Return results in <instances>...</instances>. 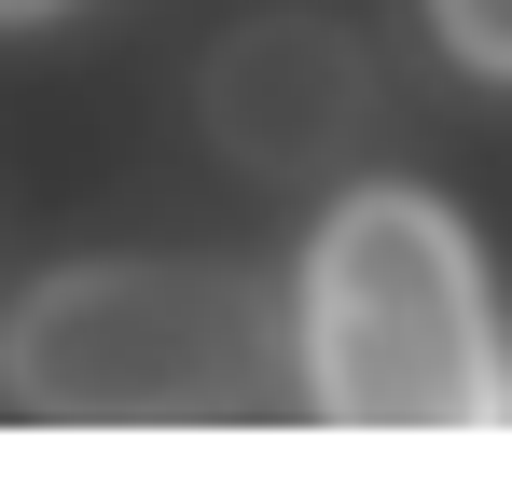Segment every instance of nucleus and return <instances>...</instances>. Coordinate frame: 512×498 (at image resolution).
<instances>
[{
	"label": "nucleus",
	"mask_w": 512,
	"mask_h": 498,
	"mask_svg": "<svg viewBox=\"0 0 512 498\" xmlns=\"http://www.w3.org/2000/svg\"><path fill=\"white\" fill-rule=\"evenodd\" d=\"M14 402L56 429H263L305 402V332L222 263H84L28 291Z\"/></svg>",
	"instance_id": "nucleus-1"
},
{
	"label": "nucleus",
	"mask_w": 512,
	"mask_h": 498,
	"mask_svg": "<svg viewBox=\"0 0 512 498\" xmlns=\"http://www.w3.org/2000/svg\"><path fill=\"white\" fill-rule=\"evenodd\" d=\"M305 415L333 429H485L499 415V332H485V277L443 194L360 180L319 249H305Z\"/></svg>",
	"instance_id": "nucleus-2"
},
{
	"label": "nucleus",
	"mask_w": 512,
	"mask_h": 498,
	"mask_svg": "<svg viewBox=\"0 0 512 498\" xmlns=\"http://www.w3.org/2000/svg\"><path fill=\"white\" fill-rule=\"evenodd\" d=\"M208 111L236 125V153H250V166L333 153V139H346V42H333V28H305V14H263V28L222 42Z\"/></svg>",
	"instance_id": "nucleus-3"
},
{
	"label": "nucleus",
	"mask_w": 512,
	"mask_h": 498,
	"mask_svg": "<svg viewBox=\"0 0 512 498\" xmlns=\"http://www.w3.org/2000/svg\"><path fill=\"white\" fill-rule=\"evenodd\" d=\"M429 28H443L485 83H512V0H429Z\"/></svg>",
	"instance_id": "nucleus-4"
},
{
	"label": "nucleus",
	"mask_w": 512,
	"mask_h": 498,
	"mask_svg": "<svg viewBox=\"0 0 512 498\" xmlns=\"http://www.w3.org/2000/svg\"><path fill=\"white\" fill-rule=\"evenodd\" d=\"M42 14H70V0H0V28H42Z\"/></svg>",
	"instance_id": "nucleus-5"
}]
</instances>
